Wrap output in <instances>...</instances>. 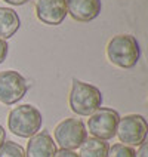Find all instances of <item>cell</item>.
Wrapping results in <instances>:
<instances>
[{"label":"cell","mask_w":148,"mask_h":157,"mask_svg":"<svg viewBox=\"0 0 148 157\" xmlns=\"http://www.w3.org/2000/svg\"><path fill=\"white\" fill-rule=\"evenodd\" d=\"M6 141V131L3 129V126L0 124V147L3 145V142Z\"/></svg>","instance_id":"d6986e66"},{"label":"cell","mask_w":148,"mask_h":157,"mask_svg":"<svg viewBox=\"0 0 148 157\" xmlns=\"http://www.w3.org/2000/svg\"><path fill=\"white\" fill-rule=\"evenodd\" d=\"M110 145L104 140L89 138L80 145V157H107Z\"/></svg>","instance_id":"7c38bea8"},{"label":"cell","mask_w":148,"mask_h":157,"mask_svg":"<svg viewBox=\"0 0 148 157\" xmlns=\"http://www.w3.org/2000/svg\"><path fill=\"white\" fill-rule=\"evenodd\" d=\"M68 104L73 113L78 116H90L102 104V94L96 86L74 78L71 83Z\"/></svg>","instance_id":"7a4b0ae2"},{"label":"cell","mask_w":148,"mask_h":157,"mask_svg":"<svg viewBox=\"0 0 148 157\" xmlns=\"http://www.w3.org/2000/svg\"><path fill=\"white\" fill-rule=\"evenodd\" d=\"M65 0H37L36 17L46 25H59L67 17Z\"/></svg>","instance_id":"ba28073f"},{"label":"cell","mask_w":148,"mask_h":157,"mask_svg":"<svg viewBox=\"0 0 148 157\" xmlns=\"http://www.w3.org/2000/svg\"><path fill=\"white\" fill-rule=\"evenodd\" d=\"M21 27L18 13L10 8H0V39L8 40Z\"/></svg>","instance_id":"8fae6325"},{"label":"cell","mask_w":148,"mask_h":157,"mask_svg":"<svg viewBox=\"0 0 148 157\" xmlns=\"http://www.w3.org/2000/svg\"><path fill=\"white\" fill-rule=\"evenodd\" d=\"M119 120H120V116L116 110L98 108L95 113L89 116V120H87L89 133H92L93 138H98V140H111L116 136Z\"/></svg>","instance_id":"8992f818"},{"label":"cell","mask_w":148,"mask_h":157,"mask_svg":"<svg viewBox=\"0 0 148 157\" xmlns=\"http://www.w3.org/2000/svg\"><path fill=\"white\" fill-rule=\"evenodd\" d=\"M28 82L22 74L15 70H5L0 73V102L13 105L25 96Z\"/></svg>","instance_id":"52a82bcc"},{"label":"cell","mask_w":148,"mask_h":157,"mask_svg":"<svg viewBox=\"0 0 148 157\" xmlns=\"http://www.w3.org/2000/svg\"><path fill=\"white\" fill-rule=\"evenodd\" d=\"M148 124L144 116L141 114H127L117 123L116 135L124 145H141L147 140Z\"/></svg>","instance_id":"5b68a950"},{"label":"cell","mask_w":148,"mask_h":157,"mask_svg":"<svg viewBox=\"0 0 148 157\" xmlns=\"http://www.w3.org/2000/svg\"><path fill=\"white\" fill-rule=\"evenodd\" d=\"M8 51H9V46H8V43H6V40L0 39V64L6 59Z\"/></svg>","instance_id":"9a60e30c"},{"label":"cell","mask_w":148,"mask_h":157,"mask_svg":"<svg viewBox=\"0 0 148 157\" xmlns=\"http://www.w3.org/2000/svg\"><path fill=\"white\" fill-rule=\"evenodd\" d=\"M6 3H9V5H13V6H21V5H25V3H28L30 0H5Z\"/></svg>","instance_id":"ac0fdd59"},{"label":"cell","mask_w":148,"mask_h":157,"mask_svg":"<svg viewBox=\"0 0 148 157\" xmlns=\"http://www.w3.org/2000/svg\"><path fill=\"white\" fill-rule=\"evenodd\" d=\"M107 157H136V151L129 145H124V144H114L108 150Z\"/></svg>","instance_id":"5bb4252c"},{"label":"cell","mask_w":148,"mask_h":157,"mask_svg":"<svg viewBox=\"0 0 148 157\" xmlns=\"http://www.w3.org/2000/svg\"><path fill=\"white\" fill-rule=\"evenodd\" d=\"M55 142L64 150H76L87 140L85 123L77 117H68L56 124L53 131Z\"/></svg>","instance_id":"277c9868"},{"label":"cell","mask_w":148,"mask_h":157,"mask_svg":"<svg viewBox=\"0 0 148 157\" xmlns=\"http://www.w3.org/2000/svg\"><path fill=\"white\" fill-rule=\"evenodd\" d=\"M56 153V144L46 131L37 132L27 144L25 157H53Z\"/></svg>","instance_id":"30bf717a"},{"label":"cell","mask_w":148,"mask_h":157,"mask_svg":"<svg viewBox=\"0 0 148 157\" xmlns=\"http://www.w3.org/2000/svg\"><path fill=\"white\" fill-rule=\"evenodd\" d=\"M53 157H80L77 153H74L73 150H64V148H59L56 150L55 156Z\"/></svg>","instance_id":"2e32d148"},{"label":"cell","mask_w":148,"mask_h":157,"mask_svg":"<svg viewBox=\"0 0 148 157\" xmlns=\"http://www.w3.org/2000/svg\"><path fill=\"white\" fill-rule=\"evenodd\" d=\"M107 58L113 65L119 68L135 67L141 56L138 40L132 34H117L110 39L107 43Z\"/></svg>","instance_id":"6da1fadb"},{"label":"cell","mask_w":148,"mask_h":157,"mask_svg":"<svg viewBox=\"0 0 148 157\" xmlns=\"http://www.w3.org/2000/svg\"><path fill=\"white\" fill-rule=\"evenodd\" d=\"M0 157H25V151L17 142L5 141L0 147Z\"/></svg>","instance_id":"4fadbf2b"},{"label":"cell","mask_w":148,"mask_h":157,"mask_svg":"<svg viewBox=\"0 0 148 157\" xmlns=\"http://www.w3.org/2000/svg\"><path fill=\"white\" fill-rule=\"evenodd\" d=\"M43 117L34 105L22 104L10 110L8 117V128L19 138H31L42 129Z\"/></svg>","instance_id":"3957f363"},{"label":"cell","mask_w":148,"mask_h":157,"mask_svg":"<svg viewBox=\"0 0 148 157\" xmlns=\"http://www.w3.org/2000/svg\"><path fill=\"white\" fill-rule=\"evenodd\" d=\"M65 3L67 12L80 22H89L98 18L102 9L101 0H65Z\"/></svg>","instance_id":"9c48e42d"},{"label":"cell","mask_w":148,"mask_h":157,"mask_svg":"<svg viewBox=\"0 0 148 157\" xmlns=\"http://www.w3.org/2000/svg\"><path fill=\"white\" fill-rule=\"evenodd\" d=\"M136 157H148V145H147V141H144L142 144L139 145V150L136 153Z\"/></svg>","instance_id":"e0dca14e"}]
</instances>
